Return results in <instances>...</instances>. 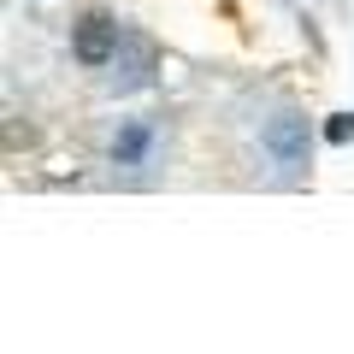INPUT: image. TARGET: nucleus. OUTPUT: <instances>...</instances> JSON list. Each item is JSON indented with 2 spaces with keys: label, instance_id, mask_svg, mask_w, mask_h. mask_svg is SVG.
Masks as SVG:
<instances>
[{
  "label": "nucleus",
  "instance_id": "obj_2",
  "mask_svg": "<svg viewBox=\"0 0 354 354\" xmlns=\"http://www.w3.org/2000/svg\"><path fill=\"white\" fill-rule=\"evenodd\" d=\"M71 53H77L83 65H106V59L118 53V24H113L106 12H88L83 24H77V36H71Z\"/></svg>",
  "mask_w": 354,
  "mask_h": 354
},
{
  "label": "nucleus",
  "instance_id": "obj_4",
  "mask_svg": "<svg viewBox=\"0 0 354 354\" xmlns=\"http://www.w3.org/2000/svg\"><path fill=\"white\" fill-rule=\"evenodd\" d=\"M325 142H330V148H348V142H354V113H330L325 118Z\"/></svg>",
  "mask_w": 354,
  "mask_h": 354
},
{
  "label": "nucleus",
  "instance_id": "obj_3",
  "mask_svg": "<svg viewBox=\"0 0 354 354\" xmlns=\"http://www.w3.org/2000/svg\"><path fill=\"white\" fill-rule=\"evenodd\" d=\"M148 124H124V130H118V136H113V160L118 165H142V153H148Z\"/></svg>",
  "mask_w": 354,
  "mask_h": 354
},
{
  "label": "nucleus",
  "instance_id": "obj_1",
  "mask_svg": "<svg viewBox=\"0 0 354 354\" xmlns=\"http://www.w3.org/2000/svg\"><path fill=\"white\" fill-rule=\"evenodd\" d=\"M260 142H266V153H272L278 165H290V171H295V165H307V118L301 113H278L272 124H266Z\"/></svg>",
  "mask_w": 354,
  "mask_h": 354
}]
</instances>
